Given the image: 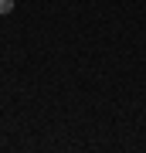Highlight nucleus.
Segmentation results:
<instances>
[{
  "label": "nucleus",
  "instance_id": "nucleus-1",
  "mask_svg": "<svg viewBox=\"0 0 146 153\" xmlns=\"http://www.w3.org/2000/svg\"><path fill=\"white\" fill-rule=\"evenodd\" d=\"M7 10H14V0H0V14H7Z\"/></svg>",
  "mask_w": 146,
  "mask_h": 153
}]
</instances>
